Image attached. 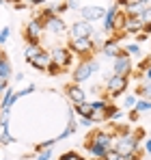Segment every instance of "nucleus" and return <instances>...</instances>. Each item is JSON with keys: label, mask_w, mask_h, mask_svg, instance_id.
I'll return each instance as SVG.
<instances>
[{"label": "nucleus", "mask_w": 151, "mask_h": 160, "mask_svg": "<svg viewBox=\"0 0 151 160\" xmlns=\"http://www.w3.org/2000/svg\"><path fill=\"white\" fill-rule=\"evenodd\" d=\"M127 84H129L127 76H114V74H110L108 80H106V98L108 100H117L119 95L125 93Z\"/></svg>", "instance_id": "1"}, {"label": "nucleus", "mask_w": 151, "mask_h": 160, "mask_svg": "<svg viewBox=\"0 0 151 160\" xmlns=\"http://www.w3.org/2000/svg\"><path fill=\"white\" fill-rule=\"evenodd\" d=\"M114 149L119 154H134V152H140V138L136 134H123V136H117V143H114Z\"/></svg>", "instance_id": "2"}, {"label": "nucleus", "mask_w": 151, "mask_h": 160, "mask_svg": "<svg viewBox=\"0 0 151 160\" xmlns=\"http://www.w3.org/2000/svg\"><path fill=\"white\" fill-rule=\"evenodd\" d=\"M97 69H100V63H95V61H91V58H82L74 69V82L80 84V82L89 80Z\"/></svg>", "instance_id": "3"}, {"label": "nucleus", "mask_w": 151, "mask_h": 160, "mask_svg": "<svg viewBox=\"0 0 151 160\" xmlns=\"http://www.w3.org/2000/svg\"><path fill=\"white\" fill-rule=\"evenodd\" d=\"M67 48L74 54H78V56L89 58L91 52L95 50V43H93V37H80V39H69V46Z\"/></svg>", "instance_id": "4"}, {"label": "nucleus", "mask_w": 151, "mask_h": 160, "mask_svg": "<svg viewBox=\"0 0 151 160\" xmlns=\"http://www.w3.org/2000/svg\"><path fill=\"white\" fill-rule=\"evenodd\" d=\"M112 74L114 76H132V56H127L125 52L112 58Z\"/></svg>", "instance_id": "5"}, {"label": "nucleus", "mask_w": 151, "mask_h": 160, "mask_svg": "<svg viewBox=\"0 0 151 160\" xmlns=\"http://www.w3.org/2000/svg\"><path fill=\"white\" fill-rule=\"evenodd\" d=\"M71 56H74V52L67 48V46H56L54 50H50V58L52 63H56L58 67H69L71 65Z\"/></svg>", "instance_id": "6"}, {"label": "nucleus", "mask_w": 151, "mask_h": 160, "mask_svg": "<svg viewBox=\"0 0 151 160\" xmlns=\"http://www.w3.org/2000/svg\"><path fill=\"white\" fill-rule=\"evenodd\" d=\"M95 30H93V24L86 22V20H78L76 24L69 26V39H80V37H93Z\"/></svg>", "instance_id": "7"}, {"label": "nucleus", "mask_w": 151, "mask_h": 160, "mask_svg": "<svg viewBox=\"0 0 151 160\" xmlns=\"http://www.w3.org/2000/svg\"><path fill=\"white\" fill-rule=\"evenodd\" d=\"M43 24L35 18V20H30L28 24H26V28H24V37H26V43L28 41H32V43H39V37L43 35Z\"/></svg>", "instance_id": "8"}, {"label": "nucleus", "mask_w": 151, "mask_h": 160, "mask_svg": "<svg viewBox=\"0 0 151 160\" xmlns=\"http://www.w3.org/2000/svg\"><path fill=\"white\" fill-rule=\"evenodd\" d=\"M121 9L117 7V4H112V7H108L106 9V13H104V18H101V28H104V32H114V20H117V13H119Z\"/></svg>", "instance_id": "9"}, {"label": "nucleus", "mask_w": 151, "mask_h": 160, "mask_svg": "<svg viewBox=\"0 0 151 160\" xmlns=\"http://www.w3.org/2000/svg\"><path fill=\"white\" fill-rule=\"evenodd\" d=\"M104 13H106L104 7H82V9H80V18L86 20V22H91V24H93V22H101Z\"/></svg>", "instance_id": "10"}, {"label": "nucleus", "mask_w": 151, "mask_h": 160, "mask_svg": "<svg viewBox=\"0 0 151 160\" xmlns=\"http://www.w3.org/2000/svg\"><path fill=\"white\" fill-rule=\"evenodd\" d=\"M101 54L106 56V58H114V56H119V54H123V48L119 46V41L114 39V37H110V39H106L104 43H101Z\"/></svg>", "instance_id": "11"}, {"label": "nucleus", "mask_w": 151, "mask_h": 160, "mask_svg": "<svg viewBox=\"0 0 151 160\" xmlns=\"http://www.w3.org/2000/svg\"><path fill=\"white\" fill-rule=\"evenodd\" d=\"M65 93H67V98H69V102H71V104H80V102H84V100H86V93H84V89H82L78 82L67 84Z\"/></svg>", "instance_id": "12"}, {"label": "nucleus", "mask_w": 151, "mask_h": 160, "mask_svg": "<svg viewBox=\"0 0 151 160\" xmlns=\"http://www.w3.org/2000/svg\"><path fill=\"white\" fill-rule=\"evenodd\" d=\"M143 30V20L138 15H125V22H123V30L125 35H136Z\"/></svg>", "instance_id": "13"}, {"label": "nucleus", "mask_w": 151, "mask_h": 160, "mask_svg": "<svg viewBox=\"0 0 151 160\" xmlns=\"http://www.w3.org/2000/svg\"><path fill=\"white\" fill-rule=\"evenodd\" d=\"M46 30L52 32V35H63V32L67 30V24H65V20H63L61 15H54L52 20L46 22Z\"/></svg>", "instance_id": "14"}, {"label": "nucleus", "mask_w": 151, "mask_h": 160, "mask_svg": "<svg viewBox=\"0 0 151 160\" xmlns=\"http://www.w3.org/2000/svg\"><path fill=\"white\" fill-rule=\"evenodd\" d=\"M35 69H41V72H46L48 69V65L52 63V58H50V52H46V50H41V52L37 54V56H32L30 61H28Z\"/></svg>", "instance_id": "15"}, {"label": "nucleus", "mask_w": 151, "mask_h": 160, "mask_svg": "<svg viewBox=\"0 0 151 160\" xmlns=\"http://www.w3.org/2000/svg\"><path fill=\"white\" fill-rule=\"evenodd\" d=\"M86 152H89V158L91 160H101L106 156V147L100 145V143H93V141H86Z\"/></svg>", "instance_id": "16"}, {"label": "nucleus", "mask_w": 151, "mask_h": 160, "mask_svg": "<svg viewBox=\"0 0 151 160\" xmlns=\"http://www.w3.org/2000/svg\"><path fill=\"white\" fill-rule=\"evenodd\" d=\"M15 100H17L15 89H13V87H7V91H4L2 98H0V110H11V106L15 104Z\"/></svg>", "instance_id": "17"}, {"label": "nucleus", "mask_w": 151, "mask_h": 160, "mask_svg": "<svg viewBox=\"0 0 151 160\" xmlns=\"http://www.w3.org/2000/svg\"><path fill=\"white\" fill-rule=\"evenodd\" d=\"M13 74V67H11V61L7 54H0V80H11Z\"/></svg>", "instance_id": "18"}, {"label": "nucleus", "mask_w": 151, "mask_h": 160, "mask_svg": "<svg viewBox=\"0 0 151 160\" xmlns=\"http://www.w3.org/2000/svg\"><path fill=\"white\" fill-rule=\"evenodd\" d=\"M74 112L82 119V117H91L93 119V106H91V102H80V104H74Z\"/></svg>", "instance_id": "19"}, {"label": "nucleus", "mask_w": 151, "mask_h": 160, "mask_svg": "<svg viewBox=\"0 0 151 160\" xmlns=\"http://www.w3.org/2000/svg\"><path fill=\"white\" fill-rule=\"evenodd\" d=\"M39 52H41V46H39V43L28 41V43H26V48H24V58H26V61H30L32 56H37Z\"/></svg>", "instance_id": "20"}, {"label": "nucleus", "mask_w": 151, "mask_h": 160, "mask_svg": "<svg viewBox=\"0 0 151 160\" xmlns=\"http://www.w3.org/2000/svg\"><path fill=\"white\" fill-rule=\"evenodd\" d=\"M54 15H56V11H54V7H46V9H43V11H41V13L37 15V20H39V22L43 24V28H46V22H48V20H52Z\"/></svg>", "instance_id": "21"}, {"label": "nucleus", "mask_w": 151, "mask_h": 160, "mask_svg": "<svg viewBox=\"0 0 151 160\" xmlns=\"http://www.w3.org/2000/svg\"><path fill=\"white\" fill-rule=\"evenodd\" d=\"M145 7H147V4L132 2V4H127V7H125V15H140V13L145 11Z\"/></svg>", "instance_id": "22"}, {"label": "nucleus", "mask_w": 151, "mask_h": 160, "mask_svg": "<svg viewBox=\"0 0 151 160\" xmlns=\"http://www.w3.org/2000/svg\"><path fill=\"white\" fill-rule=\"evenodd\" d=\"M104 117H106V121H108V119H119V117H121V110L114 106V104L108 102V106H106V110H104Z\"/></svg>", "instance_id": "23"}, {"label": "nucleus", "mask_w": 151, "mask_h": 160, "mask_svg": "<svg viewBox=\"0 0 151 160\" xmlns=\"http://www.w3.org/2000/svg\"><path fill=\"white\" fill-rule=\"evenodd\" d=\"M134 110L140 115V112H149L151 110V100H147V98H143V100H136V106H134Z\"/></svg>", "instance_id": "24"}, {"label": "nucleus", "mask_w": 151, "mask_h": 160, "mask_svg": "<svg viewBox=\"0 0 151 160\" xmlns=\"http://www.w3.org/2000/svg\"><path fill=\"white\" fill-rule=\"evenodd\" d=\"M108 98H100V100H95V102H91V106H93V112H104L106 106H108Z\"/></svg>", "instance_id": "25"}, {"label": "nucleus", "mask_w": 151, "mask_h": 160, "mask_svg": "<svg viewBox=\"0 0 151 160\" xmlns=\"http://www.w3.org/2000/svg\"><path fill=\"white\" fill-rule=\"evenodd\" d=\"M123 52L127 56H138L140 54V43H127L125 48H123Z\"/></svg>", "instance_id": "26"}, {"label": "nucleus", "mask_w": 151, "mask_h": 160, "mask_svg": "<svg viewBox=\"0 0 151 160\" xmlns=\"http://www.w3.org/2000/svg\"><path fill=\"white\" fill-rule=\"evenodd\" d=\"M11 143H15V138L11 136L9 130H2L0 132V145H11Z\"/></svg>", "instance_id": "27"}, {"label": "nucleus", "mask_w": 151, "mask_h": 160, "mask_svg": "<svg viewBox=\"0 0 151 160\" xmlns=\"http://www.w3.org/2000/svg\"><path fill=\"white\" fill-rule=\"evenodd\" d=\"M138 18L143 20V24H151V7H149V4L145 7V11H143V13H140Z\"/></svg>", "instance_id": "28"}, {"label": "nucleus", "mask_w": 151, "mask_h": 160, "mask_svg": "<svg viewBox=\"0 0 151 160\" xmlns=\"http://www.w3.org/2000/svg\"><path fill=\"white\" fill-rule=\"evenodd\" d=\"M58 160H82V156H80L78 152H65Z\"/></svg>", "instance_id": "29"}, {"label": "nucleus", "mask_w": 151, "mask_h": 160, "mask_svg": "<svg viewBox=\"0 0 151 160\" xmlns=\"http://www.w3.org/2000/svg\"><path fill=\"white\" fill-rule=\"evenodd\" d=\"M46 72H48V74H52V76H58V74H61V72H63V67H58V65H56V63H50V65H48V69H46Z\"/></svg>", "instance_id": "30"}, {"label": "nucleus", "mask_w": 151, "mask_h": 160, "mask_svg": "<svg viewBox=\"0 0 151 160\" xmlns=\"http://www.w3.org/2000/svg\"><path fill=\"white\" fill-rule=\"evenodd\" d=\"M52 158V147H48V149H43V152H39L37 154V158L35 160H50Z\"/></svg>", "instance_id": "31"}, {"label": "nucleus", "mask_w": 151, "mask_h": 160, "mask_svg": "<svg viewBox=\"0 0 151 160\" xmlns=\"http://www.w3.org/2000/svg\"><path fill=\"white\" fill-rule=\"evenodd\" d=\"M35 91V84H28L26 89H22V91H15V95H17V100L20 98H24V95H28V93H32Z\"/></svg>", "instance_id": "32"}, {"label": "nucleus", "mask_w": 151, "mask_h": 160, "mask_svg": "<svg viewBox=\"0 0 151 160\" xmlns=\"http://www.w3.org/2000/svg\"><path fill=\"white\" fill-rule=\"evenodd\" d=\"M9 35H11V28H9V26H4L2 30H0V46H2V43L9 39Z\"/></svg>", "instance_id": "33"}, {"label": "nucleus", "mask_w": 151, "mask_h": 160, "mask_svg": "<svg viewBox=\"0 0 151 160\" xmlns=\"http://www.w3.org/2000/svg\"><path fill=\"white\" fill-rule=\"evenodd\" d=\"M136 100H138V98H136L134 93H132V95H125V106L127 108H134V106H136Z\"/></svg>", "instance_id": "34"}, {"label": "nucleus", "mask_w": 151, "mask_h": 160, "mask_svg": "<svg viewBox=\"0 0 151 160\" xmlns=\"http://www.w3.org/2000/svg\"><path fill=\"white\" fill-rule=\"evenodd\" d=\"M69 7H67V2H58L56 7H54V11H56V15H61V13H65Z\"/></svg>", "instance_id": "35"}, {"label": "nucleus", "mask_w": 151, "mask_h": 160, "mask_svg": "<svg viewBox=\"0 0 151 160\" xmlns=\"http://www.w3.org/2000/svg\"><path fill=\"white\" fill-rule=\"evenodd\" d=\"M143 98H147V100H151V82H147V84H143Z\"/></svg>", "instance_id": "36"}, {"label": "nucleus", "mask_w": 151, "mask_h": 160, "mask_svg": "<svg viewBox=\"0 0 151 160\" xmlns=\"http://www.w3.org/2000/svg\"><path fill=\"white\" fill-rule=\"evenodd\" d=\"M143 76H145V80H147V82H151V58H149V65L143 69Z\"/></svg>", "instance_id": "37"}, {"label": "nucleus", "mask_w": 151, "mask_h": 160, "mask_svg": "<svg viewBox=\"0 0 151 160\" xmlns=\"http://www.w3.org/2000/svg\"><path fill=\"white\" fill-rule=\"evenodd\" d=\"M147 37H149V35H147V32H143V30H140V32H136V43H143V41H147Z\"/></svg>", "instance_id": "38"}, {"label": "nucleus", "mask_w": 151, "mask_h": 160, "mask_svg": "<svg viewBox=\"0 0 151 160\" xmlns=\"http://www.w3.org/2000/svg\"><path fill=\"white\" fill-rule=\"evenodd\" d=\"M123 160H140V152H134V154H125Z\"/></svg>", "instance_id": "39"}, {"label": "nucleus", "mask_w": 151, "mask_h": 160, "mask_svg": "<svg viewBox=\"0 0 151 160\" xmlns=\"http://www.w3.org/2000/svg\"><path fill=\"white\" fill-rule=\"evenodd\" d=\"M7 87H9V80H0V98H2V93L7 91Z\"/></svg>", "instance_id": "40"}, {"label": "nucleus", "mask_w": 151, "mask_h": 160, "mask_svg": "<svg viewBox=\"0 0 151 160\" xmlns=\"http://www.w3.org/2000/svg\"><path fill=\"white\" fill-rule=\"evenodd\" d=\"M26 4H30V7H39V4H43L46 0H24Z\"/></svg>", "instance_id": "41"}, {"label": "nucleus", "mask_w": 151, "mask_h": 160, "mask_svg": "<svg viewBox=\"0 0 151 160\" xmlns=\"http://www.w3.org/2000/svg\"><path fill=\"white\" fill-rule=\"evenodd\" d=\"M132 2H136V0H117V7L121 9V7H127V4H132Z\"/></svg>", "instance_id": "42"}, {"label": "nucleus", "mask_w": 151, "mask_h": 160, "mask_svg": "<svg viewBox=\"0 0 151 160\" xmlns=\"http://www.w3.org/2000/svg\"><path fill=\"white\" fill-rule=\"evenodd\" d=\"M65 2H67V7H69V9H80L78 0H65Z\"/></svg>", "instance_id": "43"}, {"label": "nucleus", "mask_w": 151, "mask_h": 160, "mask_svg": "<svg viewBox=\"0 0 151 160\" xmlns=\"http://www.w3.org/2000/svg\"><path fill=\"white\" fill-rule=\"evenodd\" d=\"M136 119H138V112L134 108H129V121H136Z\"/></svg>", "instance_id": "44"}, {"label": "nucleus", "mask_w": 151, "mask_h": 160, "mask_svg": "<svg viewBox=\"0 0 151 160\" xmlns=\"http://www.w3.org/2000/svg\"><path fill=\"white\" fill-rule=\"evenodd\" d=\"M145 152H149V154H151V138L145 141Z\"/></svg>", "instance_id": "45"}, {"label": "nucleus", "mask_w": 151, "mask_h": 160, "mask_svg": "<svg viewBox=\"0 0 151 160\" xmlns=\"http://www.w3.org/2000/svg\"><path fill=\"white\" fill-rule=\"evenodd\" d=\"M143 32H147V35H151V24H143Z\"/></svg>", "instance_id": "46"}, {"label": "nucleus", "mask_w": 151, "mask_h": 160, "mask_svg": "<svg viewBox=\"0 0 151 160\" xmlns=\"http://www.w3.org/2000/svg\"><path fill=\"white\" fill-rule=\"evenodd\" d=\"M22 78H24V74H15V76H13V80H15V82H20Z\"/></svg>", "instance_id": "47"}, {"label": "nucleus", "mask_w": 151, "mask_h": 160, "mask_svg": "<svg viewBox=\"0 0 151 160\" xmlns=\"http://www.w3.org/2000/svg\"><path fill=\"white\" fill-rule=\"evenodd\" d=\"M136 2H140V4H149V0H136Z\"/></svg>", "instance_id": "48"}, {"label": "nucleus", "mask_w": 151, "mask_h": 160, "mask_svg": "<svg viewBox=\"0 0 151 160\" xmlns=\"http://www.w3.org/2000/svg\"><path fill=\"white\" fill-rule=\"evenodd\" d=\"M82 160H91V158H82Z\"/></svg>", "instance_id": "49"}, {"label": "nucleus", "mask_w": 151, "mask_h": 160, "mask_svg": "<svg viewBox=\"0 0 151 160\" xmlns=\"http://www.w3.org/2000/svg\"><path fill=\"white\" fill-rule=\"evenodd\" d=\"M0 54H2V50H0Z\"/></svg>", "instance_id": "50"}]
</instances>
